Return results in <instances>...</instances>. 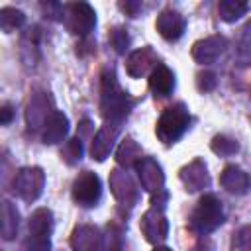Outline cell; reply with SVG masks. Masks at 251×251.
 I'll return each mask as SVG.
<instances>
[{
	"instance_id": "cell-7",
	"label": "cell",
	"mask_w": 251,
	"mask_h": 251,
	"mask_svg": "<svg viewBox=\"0 0 251 251\" xmlns=\"http://www.w3.org/2000/svg\"><path fill=\"white\" fill-rule=\"evenodd\" d=\"M133 169L137 171V178H139V184L143 190L147 192H161L163 190V184H165V175H163V169L161 165L151 159V157H141Z\"/></svg>"
},
{
	"instance_id": "cell-12",
	"label": "cell",
	"mask_w": 251,
	"mask_h": 251,
	"mask_svg": "<svg viewBox=\"0 0 251 251\" xmlns=\"http://www.w3.org/2000/svg\"><path fill=\"white\" fill-rule=\"evenodd\" d=\"M180 180L186 186L188 192H196L202 190L210 184V176L206 171V165L200 159H194L192 163H188L186 167L180 169Z\"/></svg>"
},
{
	"instance_id": "cell-6",
	"label": "cell",
	"mask_w": 251,
	"mask_h": 251,
	"mask_svg": "<svg viewBox=\"0 0 251 251\" xmlns=\"http://www.w3.org/2000/svg\"><path fill=\"white\" fill-rule=\"evenodd\" d=\"M102 196V182L92 171H82L73 182V200L82 208H92Z\"/></svg>"
},
{
	"instance_id": "cell-15",
	"label": "cell",
	"mask_w": 251,
	"mask_h": 251,
	"mask_svg": "<svg viewBox=\"0 0 251 251\" xmlns=\"http://www.w3.org/2000/svg\"><path fill=\"white\" fill-rule=\"evenodd\" d=\"M157 67V57L153 53L151 47H141L137 51H133L129 57H127V63H126V71L131 78H139L143 76L149 69L153 71Z\"/></svg>"
},
{
	"instance_id": "cell-28",
	"label": "cell",
	"mask_w": 251,
	"mask_h": 251,
	"mask_svg": "<svg viewBox=\"0 0 251 251\" xmlns=\"http://www.w3.org/2000/svg\"><path fill=\"white\" fill-rule=\"evenodd\" d=\"M63 155H65V161L69 165H75L76 161H80V157H82V141H80V137L69 139L65 149H63Z\"/></svg>"
},
{
	"instance_id": "cell-31",
	"label": "cell",
	"mask_w": 251,
	"mask_h": 251,
	"mask_svg": "<svg viewBox=\"0 0 251 251\" xmlns=\"http://www.w3.org/2000/svg\"><path fill=\"white\" fill-rule=\"evenodd\" d=\"M196 84H198V88H200L202 92H210V90L216 88L218 76H216V73H212V71H202V73H198V76H196Z\"/></svg>"
},
{
	"instance_id": "cell-3",
	"label": "cell",
	"mask_w": 251,
	"mask_h": 251,
	"mask_svg": "<svg viewBox=\"0 0 251 251\" xmlns=\"http://www.w3.org/2000/svg\"><path fill=\"white\" fill-rule=\"evenodd\" d=\"M188 124H190V114H188L186 106L182 102H176L161 114V118L157 120L155 133L165 145H171L182 137Z\"/></svg>"
},
{
	"instance_id": "cell-11",
	"label": "cell",
	"mask_w": 251,
	"mask_h": 251,
	"mask_svg": "<svg viewBox=\"0 0 251 251\" xmlns=\"http://www.w3.org/2000/svg\"><path fill=\"white\" fill-rule=\"evenodd\" d=\"M118 131H120V126L108 124V122L96 131V135H94V139H92V147H90L92 159L104 161V159L110 155V151H112V147H114V141H116V137H118Z\"/></svg>"
},
{
	"instance_id": "cell-5",
	"label": "cell",
	"mask_w": 251,
	"mask_h": 251,
	"mask_svg": "<svg viewBox=\"0 0 251 251\" xmlns=\"http://www.w3.org/2000/svg\"><path fill=\"white\" fill-rule=\"evenodd\" d=\"M14 192L25 200V202H33L41 196L43 186H45V175L39 167H24L16 173L14 176Z\"/></svg>"
},
{
	"instance_id": "cell-16",
	"label": "cell",
	"mask_w": 251,
	"mask_h": 251,
	"mask_svg": "<svg viewBox=\"0 0 251 251\" xmlns=\"http://www.w3.org/2000/svg\"><path fill=\"white\" fill-rule=\"evenodd\" d=\"M149 88L159 98L169 96L173 92V88H175V75H173V71L167 65L157 63V67L149 73Z\"/></svg>"
},
{
	"instance_id": "cell-36",
	"label": "cell",
	"mask_w": 251,
	"mask_h": 251,
	"mask_svg": "<svg viewBox=\"0 0 251 251\" xmlns=\"http://www.w3.org/2000/svg\"><path fill=\"white\" fill-rule=\"evenodd\" d=\"M110 251H118V249H110Z\"/></svg>"
},
{
	"instance_id": "cell-33",
	"label": "cell",
	"mask_w": 251,
	"mask_h": 251,
	"mask_svg": "<svg viewBox=\"0 0 251 251\" xmlns=\"http://www.w3.org/2000/svg\"><path fill=\"white\" fill-rule=\"evenodd\" d=\"M0 114H2V118H0V122H2V126H8L10 122H12V118H14V110H12V106L6 102V104H2V110H0Z\"/></svg>"
},
{
	"instance_id": "cell-4",
	"label": "cell",
	"mask_w": 251,
	"mask_h": 251,
	"mask_svg": "<svg viewBox=\"0 0 251 251\" xmlns=\"http://www.w3.org/2000/svg\"><path fill=\"white\" fill-rule=\"evenodd\" d=\"M63 20L71 33L86 37L96 25V12L86 2L63 4Z\"/></svg>"
},
{
	"instance_id": "cell-1",
	"label": "cell",
	"mask_w": 251,
	"mask_h": 251,
	"mask_svg": "<svg viewBox=\"0 0 251 251\" xmlns=\"http://www.w3.org/2000/svg\"><path fill=\"white\" fill-rule=\"evenodd\" d=\"M102 98H100V110H102V116L108 124H116L120 126L131 112L135 100L120 88L118 80H116V75L112 71H106L102 75Z\"/></svg>"
},
{
	"instance_id": "cell-9",
	"label": "cell",
	"mask_w": 251,
	"mask_h": 251,
	"mask_svg": "<svg viewBox=\"0 0 251 251\" xmlns=\"http://www.w3.org/2000/svg\"><path fill=\"white\" fill-rule=\"evenodd\" d=\"M227 45H229V41L224 35H210L192 45V57L200 65H210L227 49Z\"/></svg>"
},
{
	"instance_id": "cell-23",
	"label": "cell",
	"mask_w": 251,
	"mask_h": 251,
	"mask_svg": "<svg viewBox=\"0 0 251 251\" xmlns=\"http://www.w3.org/2000/svg\"><path fill=\"white\" fill-rule=\"evenodd\" d=\"M18 210L12 206V202H4L2 206V237L4 239H14V235L18 233Z\"/></svg>"
},
{
	"instance_id": "cell-13",
	"label": "cell",
	"mask_w": 251,
	"mask_h": 251,
	"mask_svg": "<svg viewBox=\"0 0 251 251\" xmlns=\"http://www.w3.org/2000/svg\"><path fill=\"white\" fill-rule=\"evenodd\" d=\"M220 184H222L227 192L241 196V194H245V192L251 188V178H249V175H247L243 169H239L237 165H227V167L222 171V175H220Z\"/></svg>"
},
{
	"instance_id": "cell-10",
	"label": "cell",
	"mask_w": 251,
	"mask_h": 251,
	"mask_svg": "<svg viewBox=\"0 0 251 251\" xmlns=\"http://www.w3.org/2000/svg\"><path fill=\"white\" fill-rule=\"evenodd\" d=\"M139 227H141L145 239L151 241V243H157V241L165 239L167 233H169V222H167V218L163 216V212L159 208H151L149 212H145L143 218H141Z\"/></svg>"
},
{
	"instance_id": "cell-25",
	"label": "cell",
	"mask_w": 251,
	"mask_h": 251,
	"mask_svg": "<svg viewBox=\"0 0 251 251\" xmlns=\"http://www.w3.org/2000/svg\"><path fill=\"white\" fill-rule=\"evenodd\" d=\"M139 159H141V149L137 147V143L129 137L124 139L120 149H118V163L124 167H133Z\"/></svg>"
},
{
	"instance_id": "cell-29",
	"label": "cell",
	"mask_w": 251,
	"mask_h": 251,
	"mask_svg": "<svg viewBox=\"0 0 251 251\" xmlns=\"http://www.w3.org/2000/svg\"><path fill=\"white\" fill-rule=\"evenodd\" d=\"M237 53H239L241 59L251 61V22L241 29L239 43H237Z\"/></svg>"
},
{
	"instance_id": "cell-2",
	"label": "cell",
	"mask_w": 251,
	"mask_h": 251,
	"mask_svg": "<svg viewBox=\"0 0 251 251\" xmlns=\"http://www.w3.org/2000/svg\"><path fill=\"white\" fill-rule=\"evenodd\" d=\"M224 208L222 202L214 196V194H204L196 208L192 210L190 216V229L196 231L198 235H208L212 233L216 227H220L224 224Z\"/></svg>"
},
{
	"instance_id": "cell-18",
	"label": "cell",
	"mask_w": 251,
	"mask_h": 251,
	"mask_svg": "<svg viewBox=\"0 0 251 251\" xmlns=\"http://www.w3.org/2000/svg\"><path fill=\"white\" fill-rule=\"evenodd\" d=\"M110 186H112V192L114 196L120 200V202H126L131 206V202H135L137 198V190H135V184L131 182V178L126 175V171H112V176H110Z\"/></svg>"
},
{
	"instance_id": "cell-19",
	"label": "cell",
	"mask_w": 251,
	"mask_h": 251,
	"mask_svg": "<svg viewBox=\"0 0 251 251\" xmlns=\"http://www.w3.org/2000/svg\"><path fill=\"white\" fill-rule=\"evenodd\" d=\"M102 243V237L96 227L80 226L71 235V247L75 251H98Z\"/></svg>"
},
{
	"instance_id": "cell-8",
	"label": "cell",
	"mask_w": 251,
	"mask_h": 251,
	"mask_svg": "<svg viewBox=\"0 0 251 251\" xmlns=\"http://www.w3.org/2000/svg\"><path fill=\"white\" fill-rule=\"evenodd\" d=\"M155 27L159 31V35L167 41H176L182 37L184 29H186V20L180 12L176 10H163L159 16H157V22H155Z\"/></svg>"
},
{
	"instance_id": "cell-27",
	"label": "cell",
	"mask_w": 251,
	"mask_h": 251,
	"mask_svg": "<svg viewBox=\"0 0 251 251\" xmlns=\"http://www.w3.org/2000/svg\"><path fill=\"white\" fill-rule=\"evenodd\" d=\"M108 39H110L112 47L116 49V53H120V55L126 53V49H127V45H129V35H127V31H126L124 27H114V29L110 31Z\"/></svg>"
},
{
	"instance_id": "cell-14",
	"label": "cell",
	"mask_w": 251,
	"mask_h": 251,
	"mask_svg": "<svg viewBox=\"0 0 251 251\" xmlns=\"http://www.w3.org/2000/svg\"><path fill=\"white\" fill-rule=\"evenodd\" d=\"M67 131H69V120H67V116L63 112H59V110H53L51 116L43 124L41 139H43L45 145H55V143H59V141L65 139Z\"/></svg>"
},
{
	"instance_id": "cell-21",
	"label": "cell",
	"mask_w": 251,
	"mask_h": 251,
	"mask_svg": "<svg viewBox=\"0 0 251 251\" xmlns=\"http://www.w3.org/2000/svg\"><path fill=\"white\" fill-rule=\"evenodd\" d=\"M47 102H49V98L45 94L33 96L29 100V106H27V124H29V127L31 126H37V124H41V127H43L45 120L53 112V110H47Z\"/></svg>"
},
{
	"instance_id": "cell-17",
	"label": "cell",
	"mask_w": 251,
	"mask_h": 251,
	"mask_svg": "<svg viewBox=\"0 0 251 251\" xmlns=\"http://www.w3.org/2000/svg\"><path fill=\"white\" fill-rule=\"evenodd\" d=\"M53 231V214L49 208H37L29 220H27V237H37V239H51Z\"/></svg>"
},
{
	"instance_id": "cell-34",
	"label": "cell",
	"mask_w": 251,
	"mask_h": 251,
	"mask_svg": "<svg viewBox=\"0 0 251 251\" xmlns=\"http://www.w3.org/2000/svg\"><path fill=\"white\" fill-rule=\"evenodd\" d=\"M153 251H173V249H169V247H165V245H161V247H155Z\"/></svg>"
},
{
	"instance_id": "cell-35",
	"label": "cell",
	"mask_w": 251,
	"mask_h": 251,
	"mask_svg": "<svg viewBox=\"0 0 251 251\" xmlns=\"http://www.w3.org/2000/svg\"><path fill=\"white\" fill-rule=\"evenodd\" d=\"M192 251H208V249H206V247H204V245H198V247H194V249H192Z\"/></svg>"
},
{
	"instance_id": "cell-26",
	"label": "cell",
	"mask_w": 251,
	"mask_h": 251,
	"mask_svg": "<svg viewBox=\"0 0 251 251\" xmlns=\"http://www.w3.org/2000/svg\"><path fill=\"white\" fill-rule=\"evenodd\" d=\"M210 147L216 155H222V157H229V155H235L239 151V143L233 137H227V135H216L212 139Z\"/></svg>"
},
{
	"instance_id": "cell-32",
	"label": "cell",
	"mask_w": 251,
	"mask_h": 251,
	"mask_svg": "<svg viewBox=\"0 0 251 251\" xmlns=\"http://www.w3.org/2000/svg\"><path fill=\"white\" fill-rule=\"evenodd\" d=\"M120 8H122L124 12H127L131 18H135V14L141 10V2H122Z\"/></svg>"
},
{
	"instance_id": "cell-30",
	"label": "cell",
	"mask_w": 251,
	"mask_h": 251,
	"mask_svg": "<svg viewBox=\"0 0 251 251\" xmlns=\"http://www.w3.org/2000/svg\"><path fill=\"white\" fill-rule=\"evenodd\" d=\"M233 249L237 251H251V226L241 227L233 237Z\"/></svg>"
},
{
	"instance_id": "cell-22",
	"label": "cell",
	"mask_w": 251,
	"mask_h": 251,
	"mask_svg": "<svg viewBox=\"0 0 251 251\" xmlns=\"http://www.w3.org/2000/svg\"><path fill=\"white\" fill-rule=\"evenodd\" d=\"M247 10H249V4L247 2H241V0H222L218 4V14H220V18L224 22H235Z\"/></svg>"
},
{
	"instance_id": "cell-20",
	"label": "cell",
	"mask_w": 251,
	"mask_h": 251,
	"mask_svg": "<svg viewBox=\"0 0 251 251\" xmlns=\"http://www.w3.org/2000/svg\"><path fill=\"white\" fill-rule=\"evenodd\" d=\"M39 41H41V29L37 25L29 27L24 35H22V59L24 63L29 67H33L39 59Z\"/></svg>"
},
{
	"instance_id": "cell-24",
	"label": "cell",
	"mask_w": 251,
	"mask_h": 251,
	"mask_svg": "<svg viewBox=\"0 0 251 251\" xmlns=\"http://www.w3.org/2000/svg\"><path fill=\"white\" fill-rule=\"evenodd\" d=\"M24 24H25V14H24L22 10L10 8V6H6V8L0 10V27H2L6 33H10V31L22 27Z\"/></svg>"
}]
</instances>
